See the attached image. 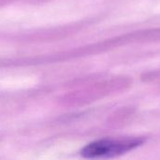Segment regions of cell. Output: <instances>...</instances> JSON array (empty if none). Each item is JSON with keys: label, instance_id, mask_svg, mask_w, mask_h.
Returning <instances> with one entry per match:
<instances>
[{"label": "cell", "instance_id": "1", "mask_svg": "<svg viewBox=\"0 0 160 160\" xmlns=\"http://www.w3.org/2000/svg\"><path fill=\"white\" fill-rule=\"evenodd\" d=\"M142 142L143 140L140 138L99 140L93 142L83 147L81 151V155L85 158H113L137 148L138 146L142 144Z\"/></svg>", "mask_w": 160, "mask_h": 160}]
</instances>
